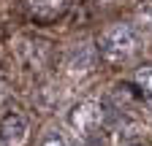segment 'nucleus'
I'll list each match as a JSON object with an SVG mask.
<instances>
[{
    "instance_id": "f257e3e1",
    "label": "nucleus",
    "mask_w": 152,
    "mask_h": 146,
    "mask_svg": "<svg viewBox=\"0 0 152 146\" xmlns=\"http://www.w3.org/2000/svg\"><path fill=\"white\" fill-rule=\"evenodd\" d=\"M139 49V33L130 25H111L98 41V51L109 62H125Z\"/></svg>"
},
{
    "instance_id": "f03ea898",
    "label": "nucleus",
    "mask_w": 152,
    "mask_h": 146,
    "mask_svg": "<svg viewBox=\"0 0 152 146\" xmlns=\"http://www.w3.org/2000/svg\"><path fill=\"white\" fill-rule=\"evenodd\" d=\"M73 0H25V8L38 22H54L71 8Z\"/></svg>"
},
{
    "instance_id": "7ed1b4c3",
    "label": "nucleus",
    "mask_w": 152,
    "mask_h": 146,
    "mask_svg": "<svg viewBox=\"0 0 152 146\" xmlns=\"http://www.w3.org/2000/svg\"><path fill=\"white\" fill-rule=\"evenodd\" d=\"M25 135H27V119L22 116V114H6L3 116V122H0V138H3V143H8V146H19L25 141Z\"/></svg>"
},
{
    "instance_id": "20e7f679",
    "label": "nucleus",
    "mask_w": 152,
    "mask_h": 146,
    "mask_svg": "<svg viewBox=\"0 0 152 146\" xmlns=\"http://www.w3.org/2000/svg\"><path fill=\"white\" fill-rule=\"evenodd\" d=\"M101 122V111H98V106H92V103H82V106H76L73 108V114H71V124L76 127V130H82L84 135H90L95 130V124Z\"/></svg>"
},
{
    "instance_id": "39448f33",
    "label": "nucleus",
    "mask_w": 152,
    "mask_h": 146,
    "mask_svg": "<svg viewBox=\"0 0 152 146\" xmlns=\"http://www.w3.org/2000/svg\"><path fill=\"white\" fill-rule=\"evenodd\" d=\"M136 84H139V92L147 103H152V65H144L136 70Z\"/></svg>"
},
{
    "instance_id": "423d86ee",
    "label": "nucleus",
    "mask_w": 152,
    "mask_h": 146,
    "mask_svg": "<svg viewBox=\"0 0 152 146\" xmlns=\"http://www.w3.org/2000/svg\"><path fill=\"white\" fill-rule=\"evenodd\" d=\"M139 19H141L144 30H149V33H152V3H144V6L139 8Z\"/></svg>"
},
{
    "instance_id": "0eeeda50",
    "label": "nucleus",
    "mask_w": 152,
    "mask_h": 146,
    "mask_svg": "<svg viewBox=\"0 0 152 146\" xmlns=\"http://www.w3.org/2000/svg\"><path fill=\"white\" fill-rule=\"evenodd\" d=\"M41 146H68V141H65L60 133H46L44 141H41Z\"/></svg>"
},
{
    "instance_id": "6e6552de",
    "label": "nucleus",
    "mask_w": 152,
    "mask_h": 146,
    "mask_svg": "<svg viewBox=\"0 0 152 146\" xmlns=\"http://www.w3.org/2000/svg\"><path fill=\"white\" fill-rule=\"evenodd\" d=\"M133 146H144V143H133Z\"/></svg>"
}]
</instances>
